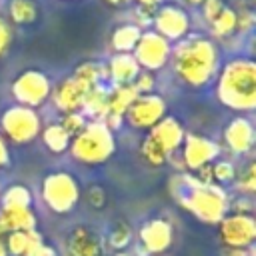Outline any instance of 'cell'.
Here are the masks:
<instances>
[{
	"label": "cell",
	"mask_w": 256,
	"mask_h": 256,
	"mask_svg": "<svg viewBox=\"0 0 256 256\" xmlns=\"http://www.w3.org/2000/svg\"><path fill=\"white\" fill-rule=\"evenodd\" d=\"M170 64L174 74L190 88H204L212 84L222 66L218 44L204 34H188L172 46Z\"/></svg>",
	"instance_id": "obj_1"
},
{
	"label": "cell",
	"mask_w": 256,
	"mask_h": 256,
	"mask_svg": "<svg viewBox=\"0 0 256 256\" xmlns=\"http://www.w3.org/2000/svg\"><path fill=\"white\" fill-rule=\"evenodd\" d=\"M174 200L204 224L218 226L230 212V196L218 184H202L194 174L182 172L170 180Z\"/></svg>",
	"instance_id": "obj_2"
},
{
	"label": "cell",
	"mask_w": 256,
	"mask_h": 256,
	"mask_svg": "<svg viewBox=\"0 0 256 256\" xmlns=\"http://www.w3.org/2000/svg\"><path fill=\"white\" fill-rule=\"evenodd\" d=\"M214 82L216 98L224 108L246 116L256 108V64L252 58H230L220 66Z\"/></svg>",
	"instance_id": "obj_3"
},
{
	"label": "cell",
	"mask_w": 256,
	"mask_h": 256,
	"mask_svg": "<svg viewBox=\"0 0 256 256\" xmlns=\"http://www.w3.org/2000/svg\"><path fill=\"white\" fill-rule=\"evenodd\" d=\"M186 130L176 116H164L154 128H150L140 144V154L146 164L158 168L164 166L182 148Z\"/></svg>",
	"instance_id": "obj_4"
},
{
	"label": "cell",
	"mask_w": 256,
	"mask_h": 256,
	"mask_svg": "<svg viewBox=\"0 0 256 256\" xmlns=\"http://www.w3.org/2000/svg\"><path fill=\"white\" fill-rule=\"evenodd\" d=\"M70 154L84 166H100L108 162L116 152L114 132L100 120H90L86 128L70 140Z\"/></svg>",
	"instance_id": "obj_5"
},
{
	"label": "cell",
	"mask_w": 256,
	"mask_h": 256,
	"mask_svg": "<svg viewBox=\"0 0 256 256\" xmlns=\"http://www.w3.org/2000/svg\"><path fill=\"white\" fill-rule=\"evenodd\" d=\"M40 194L48 210H52L54 214H70L78 206L82 190L76 176L66 170H58L44 176Z\"/></svg>",
	"instance_id": "obj_6"
},
{
	"label": "cell",
	"mask_w": 256,
	"mask_h": 256,
	"mask_svg": "<svg viewBox=\"0 0 256 256\" xmlns=\"http://www.w3.org/2000/svg\"><path fill=\"white\" fill-rule=\"evenodd\" d=\"M2 138L14 146H26L34 142L42 132V118L36 110L14 104L0 116Z\"/></svg>",
	"instance_id": "obj_7"
},
{
	"label": "cell",
	"mask_w": 256,
	"mask_h": 256,
	"mask_svg": "<svg viewBox=\"0 0 256 256\" xmlns=\"http://www.w3.org/2000/svg\"><path fill=\"white\" fill-rule=\"evenodd\" d=\"M10 92H12V98L16 100V104L36 110L50 100L52 82L46 72H42L38 68H28L14 78Z\"/></svg>",
	"instance_id": "obj_8"
},
{
	"label": "cell",
	"mask_w": 256,
	"mask_h": 256,
	"mask_svg": "<svg viewBox=\"0 0 256 256\" xmlns=\"http://www.w3.org/2000/svg\"><path fill=\"white\" fill-rule=\"evenodd\" d=\"M132 56L138 62L140 70L154 74V72H158L170 64L172 42H168L166 38H162L154 30H142L140 40H138Z\"/></svg>",
	"instance_id": "obj_9"
},
{
	"label": "cell",
	"mask_w": 256,
	"mask_h": 256,
	"mask_svg": "<svg viewBox=\"0 0 256 256\" xmlns=\"http://www.w3.org/2000/svg\"><path fill=\"white\" fill-rule=\"evenodd\" d=\"M166 112H168V106L160 94H156V92L140 94L128 108V112L124 116V124H128L132 130L148 132L166 116Z\"/></svg>",
	"instance_id": "obj_10"
},
{
	"label": "cell",
	"mask_w": 256,
	"mask_h": 256,
	"mask_svg": "<svg viewBox=\"0 0 256 256\" xmlns=\"http://www.w3.org/2000/svg\"><path fill=\"white\" fill-rule=\"evenodd\" d=\"M152 26H154V32H158L168 42H180L190 34L192 20H190V14L180 4L164 2L162 6L156 8Z\"/></svg>",
	"instance_id": "obj_11"
},
{
	"label": "cell",
	"mask_w": 256,
	"mask_h": 256,
	"mask_svg": "<svg viewBox=\"0 0 256 256\" xmlns=\"http://www.w3.org/2000/svg\"><path fill=\"white\" fill-rule=\"evenodd\" d=\"M220 242L226 250H250L256 242V220L252 214H228L220 224Z\"/></svg>",
	"instance_id": "obj_12"
},
{
	"label": "cell",
	"mask_w": 256,
	"mask_h": 256,
	"mask_svg": "<svg viewBox=\"0 0 256 256\" xmlns=\"http://www.w3.org/2000/svg\"><path fill=\"white\" fill-rule=\"evenodd\" d=\"M180 150H182V166L190 174L216 162L220 156V146L202 134H186Z\"/></svg>",
	"instance_id": "obj_13"
},
{
	"label": "cell",
	"mask_w": 256,
	"mask_h": 256,
	"mask_svg": "<svg viewBox=\"0 0 256 256\" xmlns=\"http://www.w3.org/2000/svg\"><path fill=\"white\" fill-rule=\"evenodd\" d=\"M138 238H140L142 248L148 256H162L164 252H168L172 248L174 226H172L170 220H166L162 216L150 218L140 226Z\"/></svg>",
	"instance_id": "obj_14"
},
{
	"label": "cell",
	"mask_w": 256,
	"mask_h": 256,
	"mask_svg": "<svg viewBox=\"0 0 256 256\" xmlns=\"http://www.w3.org/2000/svg\"><path fill=\"white\" fill-rule=\"evenodd\" d=\"M224 146L236 154V156H244L248 154L252 148H254V140H256V134H254V122L250 120V116L246 114H238L234 116L226 128H224Z\"/></svg>",
	"instance_id": "obj_15"
},
{
	"label": "cell",
	"mask_w": 256,
	"mask_h": 256,
	"mask_svg": "<svg viewBox=\"0 0 256 256\" xmlns=\"http://www.w3.org/2000/svg\"><path fill=\"white\" fill-rule=\"evenodd\" d=\"M140 94L136 92V88L132 84L126 86H112L108 92V112L104 118V124L116 132L124 126V116L128 112V108L132 106V102L138 98Z\"/></svg>",
	"instance_id": "obj_16"
},
{
	"label": "cell",
	"mask_w": 256,
	"mask_h": 256,
	"mask_svg": "<svg viewBox=\"0 0 256 256\" xmlns=\"http://www.w3.org/2000/svg\"><path fill=\"white\" fill-rule=\"evenodd\" d=\"M84 96H86V90L72 76L60 80L50 92V98H52L54 106L62 114H66V112H82Z\"/></svg>",
	"instance_id": "obj_17"
},
{
	"label": "cell",
	"mask_w": 256,
	"mask_h": 256,
	"mask_svg": "<svg viewBox=\"0 0 256 256\" xmlns=\"http://www.w3.org/2000/svg\"><path fill=\"white\" fill-rule=\"evenodd\" d=\"M140 72L142 70L132 54H112L106 66V80L110 86H126L132 84Z\"/></svg>",
	"instance_id": "obj_18"
},
{
	"label": "cell",
	"mask_w": 256,
	"mask_h": 256,
	"mask_svg": "<svg viewBox=\"0 0 256 256\" xmlns=\"http://www.w3.org/2000/svg\"><path fill=\"white\" fill-rule=\"evenodd\" d=\"M38 226L34 208H0V236L10 232H32Z\"/></svg>",
	"instance_id": "obj_19"
},
{
	"label": "cell",
	"mask_w": 256,
	"mask_h": 256,
	"mask_svg": "<svg viewBox=\"0 0 256 256\" xmlns=\"http://www.w3.org/2000/svg\"><path fill=\"white\" fill-rule=\"evenodd\" d=\"M68 256H102V242L88 226H76L66 238Z\"/></svg>",
	"instance_id": "obj_20"
},
{
	"label": "cell",
	"mask_w": 256,
	"mask_h": 256,
	"mask_svg": "<svg viewBox=\"0 0 256 256\" xmlns=\"http://www.w3.org/2000/svg\"><path fill=\"white\" fill-rule=\"evenodd\" d=\"M42 244H44V238L36 230L10 232L4 236V246H6L8 256H34Z\"/></svg>",
	"instance_id": "obj_21"
},
{
	"label": "cell",
	"mask_w": 256,
	"mask_h": 256,
	"mask_svg": "<svg viewBox=\"0 0 256 256\" xmlns=\"http://www.w3.org/2000/svg\"><path fill=\"white\" fill-rule=\"evenodd\" d=\"M110 84L102 82L94 88H90L84 96V104H82V114L88 120H100L104 122L106 112H108V92H110Z\"/></svg>",
	"instance_id": "obj_22"
},
{
	"label": "cell",
	"mask_w": 256,
	"mask_h": 256,
	"mask_svg": "<svg viewBox=\"0 0 256 256\" xmlns=\"http://www.w3.org/2000/svg\"><path fill=\"white\" fill-rule=\"evenodd\" d=\"M140 34H142V28H138L136 24L132 22L120 24L112 32V38H110V46L114 54H132L140 40Z\"/></svg>",
	"instance_id": "obj_23"
},
{
	"label": "cell",
	"mask_w": 256,
	"mask_h": 256,
	"mask_svg": "<svg viewBox=\"0 0 256 256\" xmlns=\"http://www.w3.org/2000/svg\"><path fill=\"white\" fill-rule=\"evenodd\" d=\"M72 78L88 92L90 88L102 84V82H108L106 80V68H102L98 62H82L76 66Z\"/></svg>",
	"instance_id": "obj_24"
},
{
	"label": "cell",
	"mask_w": 256,
	"mask_h": 256,
	"mask_svg": "<svg viewBox=\"0 0 256 256\" xmlns=\"http://www.w3.org/2000/svg\"><path fill=\"white\" fill-rule=\"evenodd\" d=\"M6 10L10 22L16 26H28L38 20V6L34 0H10Z\"/></svg>",
	"instance_id": "obj_25"
},
{
	"label": "cell",
	"mask_w": 256,
	"mask_h": 256,
	"mask_svg": "<svg viewBox=\"0 0 256 256\" xmlns=\"http://www.w3.org/2000/svg\"><path fill=\"white\" fill-rule=\"evenodd\" d=\"M40 136H42L44 146H46L52 154H64V152H68V148H70V140H72V138L64 132V128H62L58 122L48 124V126H42Z\"/></svg>",
	"instance_id": "obj_26"
},
{
	"label": "cell",
	"mask_w": 256,
	"mask_h": 256,
	"mask_svg": "<svg viewBox=\"0 0 256 256\" xmlns=\"http://www.w3.org/2000/svg\"><path fill=\"white\" fill-rule=\"evenodd\" d=\"M214 38H220L224 42H228L230 38L236 36V12L234 6H224V10L214 18V22L208 26Z\"/></svg>",
	"instance_id": "obj_27"
},
{
	"label": "cell",
	"mask_w": 256,
	"mask_h": 256,
	"mask_svg": "<svg viewBox=\"0 0 256 256\" xmlns=\"http://www.w3.org/2000/svg\"><path fill=\"white\" fill-rule=\"evenodd\" d=\"M32 190L24 184H12L0 194V208H32Z\"/></svg>",
	"instance_id": "obj_28"
},
{
	"label": "cell",
	"mask_w": 256,
	"mask_h": 256,
	"mask_svg": "<svg viewBox=\"0 0 256 256\" xmlns=\"http://www.w3.org/2000/svg\"><path fill=\"white\" fill-rule=\"evenodd\" d=\"M134 238V232L130 228V224L126 222H116L112 228H110V234H108V246L112 252H120V250H126L130 246Z\"/></svg>",
	"instance_id": "obj_29"
},
{
	"label": "cell",
	"mask_w": 256,
	"mask_h": 256,
	"mask_svg": "<svg viewBox=\"0 0 256 256\" xmlns=\"http://www.w3.org/2000/svg\"><path fill=\"white\" fill-rule=\"evenodd\" d=\"M236 174H238V170H236V166L230 160H216V162H212V180H214V184H218L222 188L228 186V184H234Z\"/></svg>",
	"instance_id": "obj_30"
},
{
	"label": "cell",
	"mask_w": 256,
	"mask_h": 256,
	"mask_svg": "<svg viewBox=\"0 0 256 256\" xmlns=\"http://www.w3.org/2000/svg\"><path fill=\"white\" fill-rule=\"evenodd\" d=\"M88 122H90V120H88L82 112H66V114H62L60 120H58V124L64 128V132H66L70 138L78 136V134L86 128Z\"/></svg>",
	"instance_id": "obj_31"
},
{
	"label": "cell",
	"mask_w": 256,
	"mask_h": 256,
	"mask_svg": "<svg viewBox=\"0 0 256 256\" xmlns=\"http://www.w3.org/2000/svg\"><path fill=\"white\" fill-rule=\"evenodd\" d=\"M234 12H236V36L240 38L244 34H250L254 28V20H256L252 6L242 4L240 8H234Z\"/></svg>",
	"instance_id": "obj_32"
},
{
	"label": "cell",
	"mask_w": 256,
	"mask_h": 256,
	"mask_svg": "<svg viewBox=\"0 0 256 256\" xmlns=\"http://www.w3.org/2000/svg\"><path fill=\"white\" fill-rule=\"evenodd\" d=\"M236 188L242 196H252L254 190H256V170H254V164L250 162L240 174H236Z\"/></svg>",
	"instance_id": "obj_33"
},
{
	"label": "cell",
	"mask_w": 256,
	"mask_h": 256,
	"mask_svg": "<svg viewBox=\"0 0 256 256\" xmlns=\"http://www.w3.org/2000/svg\"><path fill=\"white\" fill-rule=\"evenodd\" d=\"M84 200H86V204H88V206H92V208L100 210V208H104V206H106L108 196H106V190H104L100 184H92V186H88V188H86V192H84Z\"/></svg>",
	"instance_id": "obj_34"
},
{
	"label": "cell",
	"mask_w": 256,
	"mask_h": 256,
	"mask_svg": "<svg viewBox=\"0 0 256 256\" xmlns=\"http://www.w3.org/2000/svg\"><path fill=\"white\" fill-rule=\"evenodd\" d=\"M224 6H226L224 0H204L202 6H200L202 16H204V22L210 26V24L214 22V18L224 10Z\"/></svg>",
	"instance_id": "obj_35"
},
{
	"label": "cell",
	"mask_w": 256,
	"mask_h": 256,
	"mask_svg": "<svg viewBox=\"0 0 256 256\" xmlns=\"http://www.w3.org/2000/svg\"><path fill=\"white\" fill-rule=\"evenodd\" d=\"M132 86L136 88L138 94H152V92H154V86H156V78H154L152 72L142 70V72L138 74V78L132 82Z\"/></svg>",
	"instance_id": "obj_36"
},
{
	"label": "cell",
	"mask_w": 256,
	"mask_h": 256,
	"mask_svg": "<svg viewBox=\"0 0 256 256\" xmlns=\"http://www.w3.org/2000/svg\"><path fill=\"white\" fill-rule=\"evenodd\" d=\"M10 44H12V28L4 18H0V58L8 52Z\"/></svg>",
	"instance_id": "obj_37"
},
{
	"label": "cell",
	"mask_w": 256,
	"mask_h": 256,
	"mask_svg": "<svg viewBox=\"0 0 256 256\" xmlns=\"http://www.w3.org/2000/svg\"><path fill=\"white\" fill-rule=\"evenodd\" d=\"M8 164H10V148H8V142L0 134V170L6 168Z\"/></svg>",
	"instance_id": "obj_38"
},
{
	"label": "cell",
	"mask_w": 256,
	"mask_h": 256,
	"mask_svg": "<svg viewBox=\"0 0 256 256\" xmlns=\"http://www.w3.org/2000/svg\"><path fill=\"white\" fill-rule=\"evenodd\" d=\"M34 256H60V254H58V250H56L54 246H50V244L44 242V244L38 248V252H36Z\"/></svg>",
	"instance_id": "obj_39"
},
{
	"label": "cell",
	"mask_w": 256,
	"mask_h": 256,
	"mask_svg": "<svg viewBox=\"0 0 256 256\" xmlns=\"http://www.w3.org/2000/svg\"><path fill=\"white\" fill-rule=\"evenodd\" d=\"M138 6H146V8H158V6H162L166 0H134Z\"/></svg>",
	"instance_id": "obj_40"
},
{
	"label": "cell",
	"mask_w": 256,
	"mask_h": 256,
	"mask_svg": "<svg viewBox=\"0 0 256 256\" xmlns=\"http://www.w3.org/2000/svg\"><path fill=\"white\" fill-rule=\"evenodd\" d=\"M226 256H254V250H226Z\"/></svg>",
	"instance_id": "obj_41"
},
{
	"label": "cell",
	"mask_w": 256,
	"mask_h": 256,
	"mask_svg": "<svg viewBox=\"0 0 256 256\" xmlns=\"http://www.w3.org/2000/svg\"><path fill=\"white\" fill-rule=\"evenodd\" d=\"M106 4H110V6H114V8H120V6H128V4H132L134 0H104Z\"/></svg>",
	"instance_id": "obj_42"
},
{
	"label": "cell",
	"mask_w": 256,
	"mask_h": 256,
	"mask_svg": "<svg viewBox=\"0 0 256 256\" xmlns=\"http://www.w3.org/2000/svg\"><path fill=\"white\" fill-rule=\"evenodd\" d=\"M202 2H204V0H184V4H186V6H190V8H200V6H202Z\"/></svg>",
	"instance_id": "obj_43"
},
{
	"label": "cell",
	"mask_w": 256,
	"mask_h": 256,
	"mask_svg": "<svg viewBox=\"0 0 256 256\" xmlns=\"http://www.w3.org/2000/svg\"><path fill=\"white\" fill-rule=\"evenodd\" d=\"M0 256H8L6 246H4V238H2V236H0Z\"/></svg>",
	"instance_id": "obj_44"
},
{
	"label": "cell",
	"mask_w": 256,
	"mask_h": 256,
	"mask_svg": "<svg viewBox=\"0 0 256 256\" xmlns=\"http://www.w3.org/2000/svg\"><path fill=\"white\" fill-rule=\"evenodd\" d=\"M112 256H132V254H128L126 250H120V252H112Z\"/></svg>",
	"instance_id": "obj_45"
}]
</instances>
